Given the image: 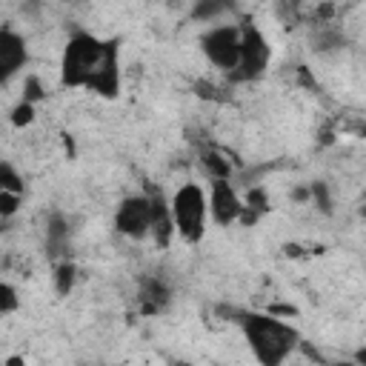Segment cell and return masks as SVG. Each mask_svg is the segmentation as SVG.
<instances>
[{
	"instance_id": "1",
	"label": "cell",
	"mask_w": 366,
	"mask_h": 366,
	"mask_svg": "<svg viewBox=\"0 0 366 366\" xmlns=\"http://www.w3.org/2000/svg\"><path fill=\"white\" fill-rule=\"evenodd\" d=\"M60 77L71 89H92L100 97H117L120 92V51L117 40H103L77 29L63 49Z\"/></svg>"
},
{
	"instance_id": "2",
	"label": "cell",
	"mask_w": 366,
	"mask_h": 366,
	"mask_svg": "<svg viewBox=\"0 0 366 366\" xmlns=\"http://www.w3.org/2000/svg\"><path fill=\"white\" fill-rule=\"evenodd\" d=\"M237 323L246 335V343L260 366H283L292 352H297V343L303 340L300 332L269 312H237Z\"/></svg>"
},
{
	"instance_id": "3",
	"label": "cell",
	"mask_w": 366,
	"mask_h": 366,
	"mask_svg": "<svg viewBox=\"0 0 366 366\" xmlns=\"http://www.w3.org/2000/svg\"><path fill=\"white\" fill-rule=\"evenodd\" d=\"M172 217H174V229L177 237H183V243H200L206 234V217H209V194L200 183H183L172 200Z\"/></svg>"
},
{
	"instance_id": "4",
	"label": "cell",
	"mask_w": 366,
	"mask_h": 366,
	"mask_svg": "<svg viewBox=\"0 0 366 366\" xmlns=\"http://www.w3.org/2000/svg\"><path fill=\"white\" fill-rule=\"evenodd\" d=\"M240 46H243V34H240V26L237 23H217V26H209L200 37V49L206 54V60L232 74L240 63Z\"/></svg>"
},
{
	"instance_id": "5",
	"label": "cell",
	"mask_w": 366,
	"mask_h": 366,
	"mask_svg": "<svg viewBox=\"0 0 366 366\" xmlns=\"http://www.w3.org/2000/svg\"><path fill=\"white\" fill-rule=\"evenodd\" d=\"M240 34H243V46H240V63L237 69L229 74L232 83H249L266 74L269 60H272V46L266 40V34L254 26V23H240Z\"/></svg>"
},
{
	"instance_id": "6",
	"label": "cell",
	"mask_w": 366,
	"mask_h": 366,
	"mask_svg": "<svg viewBox=\"0 0 366 366\" xmlns=\"http://www.w3.org/2000/svg\"><path fill=\"white\" fill-rule=\"evenodd\" d=\"M114 229L123 237L143 240L152 234V197L146 194H129L114 209Z\"/></svg>"
},
{
	"instance_id": "7",
	"label": "cell",
	"mask_w": 366,
	"mask_h": 366,
	"mask_svg": "<svg viewBox=\"0 0 366 366\" xmlns=\"http://www.w3.org/2000/svg\"><path fill=\"white\" fill-rule=\"evenodd\" d=\"M209 217L217 226H232L240 220L243 212V197L232 186V180H209Z\"/></svg>"
},
{
	"instance_id": "8",
	"label": "cell",
	"mask_w": 366,
	"mask_h": 366,
	"mask_svg": "<svg viewBox=\"0 0 366 366\" xmlns=\"http://www.w3.org/2000/svg\"><path fill=\"white\" fill-rule=\"evenodd\" d=\"M29 60V49L20 31H14L11 26L0 29V80L9 83Z\"/></svg>"
},
{
	"instance_id": "9",
	"label": "cell",
	"mask_w": 366,
	"mask_h": 366,
	"mask_svg": "<svg viewBox=\"0 0 366 366\" xmlns=\"http://www.w3.org/2000/svg\"><path fill=\"white\" fill-rule=\"evenodd\" d=\"M149 197H152V237H154V243L157 246H169L172 243V237L177 234V229H174V217H172V206H169V200L160 194V192H149Z\"/></svg>"
},
{
	"instance_id": "10",
	"label": "cell",
	"mask_w": 366,
	"mask_h": 366,
	"mask_svg": "<svg viewBox=\"0 0 366 366\" xmlns=\"http://www.w3.org/2000/svg\"><path fill=\"white\" fill-rule=\"evenodd\" d=\"M169 297H172V289L166 280H160V277H143L140 280V312L154 315L169 303Z\"/></svg>"
},
{
	"instance_id": "11",
	"label": "cell",
	"mask_w": 366,
	"mask_h": 366,
	"mask_svg": "<svg viewBox=\"0 0 366 366\" xmlns=\"http://www.w3.org/2000/svg\"><path fill=\"white\" fill-rule=\"evenodd\" d=\"M200 166L209 174V180H232V160L217 149H206L200 154Z\"/></svg>"
},
{
	"instance_id": "12",
	"label": "cell",
	"mask_w": 366,
	"mask_h": 366,
	"mask_svg": "<svg viewBox=\"0 0 366 366\" xmlns=\"http://www.w3.org/2000/svg\"><path fill=\"white\" fill-rule=\"evenodd\" d=\"M54 292L60 295V297H69L71 295V289H74V283H77V266L66 257V260H60L57 266H54Z\"/></svg>"
},
{
	"instance_id": "13",
	"label": "cell",
	"mask_w": 366,
	"mask_h": 366,
	"mask_svg": "<svg viewBox=\"0 0 366 366\" xmlns=\"http://www.w3.org/2000/svg\"><path fill=\"white\" fill-rule=\"evenodd\" d=\"M46 243L51 249H63L69 243V220L60 214V212H51L49 214V223H46Z\"/></svg>"
},
{
	"instance_id": "14",
	"label": "cell",
	"mask_w": 366,
	"mask_h": 366,
	"mask_svg": "<svg viewBox=\"0 0 366 366\" xmlns=\"http://www.w3.org/2000/svg\"><path fill=\"white\" fill-rule=\"evenodd\" d=\"M226 3H217V0H197L192 6V20L197 23H214L220 14H226Z\"/></svg>"
},
{
	"instance_id": "15",
	"label": "cell",
	"mask_w": 366,
	"mask_h": 366,
	"mask_svg": "<svg viewBox=\"0 0 366 366\" xmlns=\"http://www.w3.org/2000/svg\"><path fill=\"white\" fill-rule=\"evenodd\" d=\"M0 189H3V192H14V194H23V192H26L23 174H20L9 160L0 163Z\"/></svg>"
},
{
	"instance_id": "16",
	"label": "cell",
	"mask_w": 366,
	"mask_h": 366,
	"mask_svg": "<svg viewBox=\"0 0 366 366\" xmlns=\"http://www.w3.org/2000/svg\"><path fill=\"white\" fill-rule=\"evenodd\" d=\"M309 189H312V203H315L323 214H332V212H335V200H332L329 183H323V180H312Z\"/></svg>"
},
{
	"instance_id": "17",
	"label": "cell",
	"mask_w": 366,
	"mask_h": 366,
	"mask_svg": "<svg viewBox=\"0 0 366 366\" xmlns=\"http://www.w3.org/2000/svg\"><path fill=\"white\" fill-rule=\"evenodd\" d=\"M243 206H249V209L257 212L260 217L269 214V209H272V203H269V192H266L263 186H252V189L243 194Z\"/></svg>"
},
{
	"instance_id": "18",
	"label": "cell",
	"mask_w": 366,
	"mask_h": 366,
	"mask_svg": "<svg viewBox=\"0 0 366 366\" xmlns=\"http://www.w3.org/2000/svg\"><path fill=\"white\" fill-rule=\"evenodd\" d=\"M17 309H20L17 286H14V283H9V280H3V283H0V315H3V317H9V315H14Z\"/></svg>"
},
{
	"instance_id": "19",
	"label": "cell",
	"mask_w": 366,
	"mask_h": 366,
	"mask_svg": "<svg viewBox=\"0 0 366 366\" xmlns=\"http://www.w3.org/2000/svg\"><path fill=\"white\" fill-rule=\"evenodd\" d=\"M20 100H26L31 106H37L40 100H46V86H43V80L37 74H26L23 77V97Z\"/></svg>"
},
{
	"instance_id": "20",
	"label": "cell",
	"mask_w": 366,
	"mask_h": 366,
	"mask_svg": "<svg viewBox=\"0 0 366 366\" xmlns=\"http://www.w3.org/2000/svg\"><path fill=\"white\" fill-rule=\"evenodd\" d=\"M34 117H37V106H31V103H26V100H17V103H14V109H11V114H9L11 126H17V129L31 126V123H34Z\"/></svg>"
},
{
	"instance_id": "21",
	"label": "cell",
	"mask_w": 366,
	"mask_h": 366,
	"mask_svg": "<svg viewBox=\"0 0 366 366\" xmlns=\"http://www.w3.org/2000/svg\"><path fill=\"white\" fill-rule=\"evenodd\" d=\"M20 206H23V194L3 192V189H0V217H3V220L14 217V214L20 212Z\"/></svg>"
},
{
	"instance_id": "22",
	"label": "cell",
	"mask_w": 366,
	"mask_h": 366,
	"mask_svg": "<svg viewBox=\"0 0 366 366\" xmlns=\"http://www.w3.org/2000/svg\"><path fill=\"white\" fill-rule=\"evenodd\" d=\"M343 46V37L337 34V31H323L320 37H317V49L320 51H335V49H340Z\"/></svg>"
},
{
	"instance_id": "23",
	"label": "cell",
	"mask_w": 366,
	"mask_h": 366,
	"mask_svg": "<svg viewBox=\"0 0 366 366\" xmlns=\"http://www.w3.org/2000/svg\"><path fill=\"white\" fill-rule=\"evenodd\" d=\"M266 312L274 315V317H280V320L297 317V306H289V303H272V306H266Z\"/></svg>"
},
{
	"instance_id": "24",
	"label": "cell",
	"mask_w": 366,
	"mask_h": 366,
	"mask_svg": "<svg viewBox=\"0 0 366 366\" xmlns=\"http://www.w3.org/2000/svg\"><path fill=\"white\" fill-rule=\"evenodd\" d=\"M194 89H197V97H206V100H226L223 94H217L220 89H217V86H212V83H206V80L194 83Z\"/></svg>"
},
{
	"instance_id": "25",
	"label": "cell",
	"mask_w": 366,
	"mask_h": 366,
	"mask_svg": "<svg viewBox=\"0 0 366 366\" xmlns=\"http://www.w3.org/2000/svg\"><path fill=\"white\" fill-rule=\"evenodd\" d=\"M289 197H292L295 203H312V189H309V183H306V186H295V189L289 192Z\"/></svg>"
},
{
	"instance_id": "26",
	"label": "cell",
	"mask_w": 366,
	"mask_h": 366,
	"mask_svg": "<svg viewBox=\"0 0 366 366\" xmlns=\"http://www.w3.org/2000/svg\"><path fill=\"white\" fill-rule=\"evenodd\" d=\"M257 220H260V214H257V212H252L249 206H243V212H240V220H237V223H240V226H254Z\"/></svg>"
},
{
	"instance_id": "27",
	"label": "cell",
	"mask_w": 366,
	"mask_h": 366,
	"mask_svg": "<svg viewBox=\"0 0 366 366\" xmlns=\"http://www.w3.org/2000/svg\"><path fill=\"white\" fill-rule=\"evenodd\" d=\"M63 149H66V154H69V160H71V157H74V152H77V149H74V137H71V134H63Z\"/></svg>"
},
{
	"instance_id": "28",
	"label": "cell",
	"mask_w": 366,
	"mask_h": 366,
	"mask_svg": "<svg viewBox=\"0 0 366 366\" xmlns=\"http://www.w3.org/2000/svg\"><path fill=\"white\" fill-rule=\"evenodd\" d=\"M6 366H26V360H23V355H9Z\"/></svg>"
},
{
	"instance_id": "29",
	"label": "cell",
	"mask_w": 366,
	"mask_h": 366,
	"mask_svg": "<svg viewBox=\"0 0 366 366\" xmlns=\"http://www.w3.org/2000/svg\"><path fill=\"white\" fill-rule=\"evenodd\" d=\"M332 366H357L355 360H337V363H332Z\"/></svg>"
},
{
	"instance_id": "30",
	"label": "cell",
	"mask_w": 366,
	"mask_h": 366,
	"mask_svg": "<svg viewBox=\"0 0 366 366\" xmlns=\"http://www.w3.org/2000/svg\"><path fill=\"white\" fill-rule=\"evenodd\" d=\"M360 217L366 220V200H363V206H360Z\"/></svg>"
},
{
	"instance_id": "31",
	"label": "cell",
	"mask_w": 366,
	"mask_h": 366,
	"mask_svg": "<svg viewBox=\"0 0 366 366\" xmlns=\"http://www.w3.org/2000/svg\"><path fill=\"white\" fill-rule=\"evenodd\" d=\"M174 366H194V363H189V360H180V363H174Z\"/></svg>"
}]
</instances>
